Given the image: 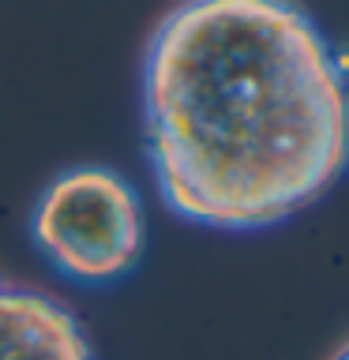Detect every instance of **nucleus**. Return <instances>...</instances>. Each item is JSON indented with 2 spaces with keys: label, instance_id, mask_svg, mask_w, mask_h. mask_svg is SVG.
Wrapping results in <instances>:
<instances>
[{
  "label": "nucleus",
  "instance_id": "obj_4",
  "mask_svg": "<svg viewBox=\"0 0 349 360\" xmlns=\"http://www.w3.org/2000/svg\"><path fill=\"white\" fill-rule=\"evenodd\" d=\"M334 360H349V342L342 345V349H338V353H334Z\"/></svg>",
  "mask_w": 349,
  "mask_h": 360
},
{
  "label": "nucleus",
  "instance_id": "obj_3",
  "mask_svg": "<svg viewBox=\"0 0 349 360\" xmlns=\"http://www.w3.org/2000/svg\"><path fill=\"white\" fill-rule=\"evenodd\" d=\"M0 360H94V349L56 297L0 274Z\"/></svg>",
  "mask_w": 349,
  "mask_h": 360
},
{
  "label": "nucleus",
  "instance_id": "obj_1",
  "mask_svg": "<svg viewBox=\"0 0 349 360\" xmlns=\"http://www.w3.org/2000/svg\"><path fill=\"white\" fill-rule=\"evenodd\" d=\"M143 128L158 195L191 225L289 221L349 162V86L293 0H180L151 34Z\"/></svg>",
  "mask_w": 349,
  "mask_h": 360
},
{
  "label": "nucleus",
  "instance_id": "obj_2",
  "mask_svg": "<svg viewBox=\"0 0 349 360\" xmlns=\"http://www.w3.org/2000/svg\"><path fill=\"white\" fill-rule=\"evenodd\" d=\"M30 233L42 255L79 285H109L139 263L146 218L135 188L113 169H68L38 195Z\"/></svg>",
  "mask_w": 349,
  "mask_h": 360
}]
</instances>
